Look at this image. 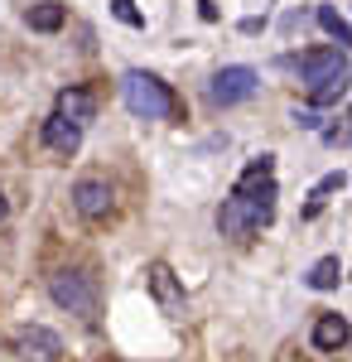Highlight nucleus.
I'll return each instance as SVG.
<instances>
[{
	"instance_id": "nucleus-1",
	"label": "nucleus",
	"mask_w": 352,
	"mask_h": 362,
	"mask_svg": "<svg viewBox=\"0 0 352 362\" xmlns=\"http://www.w3.org/2000/svg\"><path fill=\"white\" fill-rule=\"evenodd\" d=\"M275 160L271 155H261V160H251L242 179H237V189L232 198H222V208H217V232L222 237H246V232H256V227H266L275 218Z\"/></svg>"
},
{
	"instance_id": "nucleus-2",
	"label": "nucleus",
	"mask_w": 352,
	"mask_h": 362,
	"mask_svg": "<svg viewBox=\"0 0 352 362\" xmlns=\"http://www.w3.org/2000/svg\"><path fill=\"white\" fill-rule=\"evenodd\" d=\"M299 83L309 87V97L328 107V102H338L343 92H348V49L338 44H324V49H309V54L299 58Z\"/></svg>"
},
{
	"instance_id": "nucleus-3",
	"label": "nucleus",
	"mask_w": 352,
	"mask_h": 362,
	"mask_svg": "<svg viewBox=\"0 0 352 362\" xmlns=\"http://www.w3.org/2000/svg\"><path fill=\"white\" fill-rule=\"evenodd\" d=\"M121 97H126L131 116H145V121H169V116H179V97H174L169 83H160L155 73H126Z\"/></svg>"
},
{
	"instance_id": "nucleus-4",
	"label": "nucleus",
	"mask_w": 352,
	"mask_h": 362,
	"mask_svg": "<svg viewBox=\"0 0 352 362\" xmlns=\"http://www.w3.org/2000/svg\"><path fill=\"white\" fill-rule=\"evenodd\" d=\"M49 295L68 314H82V319L97 314V280L87 276V271H54L49 276Z\"/></svg>"
},
{
	"instance_id": "nucleus-5",
	"label": "nucleus",
	"mask_w": 352,
	"mask_h": 362,
	"mask_svg": "<svg viewBox=\"0 0 352 362\" xmlns=\"http://www.w3.org/2000/svg\"><path fill=\"white\" fill-rule=\"evenodd\" d=\"M256 87H261L256 68L232 63V68H217V73H213L208 97H213V107H242V102H251V97H256Z\"/></svg>"
},
{
	"instance_id": "nucleus-6",
	"label": "nucleus",
	"mask_w": 352,
	"mask_h": 362,
	"mask_svg": "<svg viewBox=\"0 0 352 362\" xmlns=\"http://www.w3.org/2000/svg\"><path fill=\"white\" fill-rule=\"evenodd\" d=\"M73 208H78L87 223H102V218H111V208H116V194H111L107 179H78L73 184Z\"/></svg>"
},
{
	"instance_id": "nucleus-7",
	"label": "nucleus",
	"mask_w": 352,
	"mask_h": 362,
	"mask_svg": "<svg viewBox=\"0 0 352 362\" xmlns=\"http://www.w3.org/2000/svg\"><path fill=\"white\" fill-rule=\"evenodd\" d=\"M10 348L20 353L25 362H54L58 353H63V343H58V334H49L44 324H25V329H15V338H10Z\"/></svg>"
},
{
	"instance_id": "nucleus-8",
	"label": "nucleus",
	"mask_w": 352,
	"mask_h": 362,
	"mask_svg": "<svg viewBox=\"0 0 352 362\" xmlns=\"http://www.w3.org/2000/svg\"><path fill=\"white\" fill-rule=\"evenodd\" d=\"M44 145H49L54 155H78V150H82V126L54 112L49 121H44Z\"/></svg>"
},
{
	"instance_id": "nucleus-9",
	"label": "nucleus",
	"mask_w": 352,
	"mask_h": 362,
	"mask_svg": "<svg viewBox=\"0 0 352 362\" xmlns=\"http://www.w3.org/2000/svg\"><path fill=\"white\" fill-rule=\"evenodd\" d=\"M58 116H68V121L87 126V121L97 116V97H92L87 87H63V92H58Z\"/></svg>"
},
{
	"instance_id": "nucleus-10",
	"label": "nucleus",
	"mask_w": 352,
	"mask_h": 362,
	"mask_svg": "<svg viewBox=\"0 0 352 362\" xmlns=\"http://www.w3.org/2000/svg\"><path fill=\"white\" fill-rule=\"evenodd\" d=\"M314 348L343 353V348H348V319H343V314H319V324H314Z\"/></svg>"
},
{
	"instance_id": "nucleus-11",
	"label": "nucleus",
	"mask_w": 352,
	"mask_h": 362,
	"mask_svg": "<svg viewBox=\"0 0 352 362\" xmlns=\"http://www.w3.org/2000/svg\"><path fill=\"white\" fill-rule=\"evenodd\" d=\"M150 285H155V295H160L164 309H184V290L174 285V276H169V266H164V261L150 266Z\"/></svg>"
},
{
	"instance_id": "nucleus-12",
	"label": "nucleus",
	"mask_w": 352,
	"mask_h": 362,
	"mask_svg": "<svg viewBox=\"0 0 352 362\" xmlns=\"http://www.w3.org/2000/svg\"><path fill=\"white\" fill-rule=\"evenodd\" d=\"M29 29H39V34H54V29H63V20H68V10L63 5H54V0H39V5H29Z\"/></svg>"
},
{
	"instance_id": "nucleus-13",
	"label": "nucleus",
	"mask_w": 352,
	"mask_h": 362,
	"mask_svg": "<svg viewBox=\"0 0 352 362\" xmlns=\"http://www.w3.org/2000/svg\"><path fill=\"white\" fill-rule=\"evenodd\" d=\"M309 285H314V290H338V285H343V261H338V256H324V261L309 271Z\"/></svg>"
},
{
	"instance_id": "nucleus-14",
	"label": "nucleus",
	"mask_w": 352,
	"mask_h": 362,
	"mask_svg": "<svg viewBox=\"0 0 352 362\" xmlns=\"http://www.w3.org/2000/svg\"><path fill=\"white\" fill-rule=\"evenodd\" d=\"M343 184H348V174H343V169H338V174H328L324 184H319V189L309 194V203H304V218H314V213H319V208H324V203H328L333 194H338Z\"/></svg>"
},
{
	"instance_id": "nucleus-15",
	"label": "nucleus",
	"mask_w": 352,
	"mask_h": 362,
	"mask_svg": "<svg viewBox=\"0 0 352 362\" xmlns=\"http://www.w3.org/2000/svg\"><path fill=\"white\" fill-rule=\"evenodd\" d=\"M319 25H324V34H333V39L343 44V49L352 44V29H348V20H343V15H338L333 5H319Z\"/></svg>"
},
{
	"instance_id": "nucleus-16",
	"label": "nucleus",
	"mask_w": 352,
	"mask_h": 362,
	"mask_svg": "<svg viewBox=\"0 0 352 362\" xmlns=\"http://www.w3.org/2000/svg\"><path fill=\"white\" fill-rule=\"evenodd\" d=\"M111 10H116V20H126V25H145V20H140V10H136V0H116V5H111Z\"/></svg>"
},
{
	"instance_id": "nucleus-17",
	"label": "nucleus",
	"mask_w": 352,
	"mask_h": 362,
	"mask_svg": "<svg viewBox=\"0 0 352 362\" xmlns=\"http://www.w3.org/2000/svg\"><path fill=\"white\" fill-rule=\"evenodd\" d=\"M295 126H304V131H314V126H319V116H314V112H295Z\"/></svg>"
},
{
	"instance_id": "nucleus-18",
	"label": "nucleus",
	"mask_w": 352,
	"mask_h": 362,
	"mask_svg": "<svg viewBox=\"0 0 352 362\" xmlns=\"http://www.w3.org/2000/svg\"><path fill=\"white\" fill-rule=\"evenodd\" d=\"M198 15H203V20H217V5L213 0H198Z\"/></svg>"
},
{
	"instance_id": "nucleus-19",
	"label": "nucleus",
	"mask_w": 352,
	"mask_h": 362,
	"mask_svg": "<svg viewBox=\"0 0 352 362\" xmlns=\"http://www.w3.org/2000/svg\"><path fill=\"white\" fill-rule=\"evenodd\" d=\"M5 213H10V203H5V198H0V223H5Z\"/></svg>"
}]
</instances>
